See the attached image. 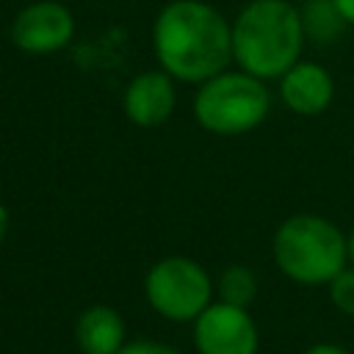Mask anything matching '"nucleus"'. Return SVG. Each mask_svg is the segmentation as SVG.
Segmentation results:
<instances>
[{"label":"nucleus","mask_w":354,"mask_h":354,"mask_svg":"<svg viewBox=\"0 0 354 354\" xmlns=\"http://www.w3.org/2000/svg\"><path fill=\"white\" fill-rule=\"evenodd\" d=\"M158 66L183 83H205L232 64V22L205 0H171L152 25Z\"/></svg>","instance_id":"nucleus-1"},{"label":"nucleus","mask_w":354,"mask_h":354,"mask_svg":"<svg viewBox=\"0 0 354 354\" xmlns=\"http://www.w3.org/2000/svg\"><path fill=\"white\" fill-rule=\"evenodd\" d=\"M304 41L301 14L288 0H249L232 19V61L260 80H279L301 61Z\"/></svg>","instance_id":"nucleus-2"},{"label":"nucleus","mask_w":354,"mask_h":354,"mask_svg":"<svg viewBox=\"0 0 354 354\" xmlns=\"http://www.w3.org/2000/svg\"><path fill=\"white\" fill-rule=\"evenodd\" d=\"M274 260L299 285H329L348 263V238L315 213L288 216L274 232Z\"/></svg>","instance_id":"nucleus-3"},{"label":"nucleus","mask_w":354,"mask_h":354,"mask_svg":"<svg viewBox=\"0 0 354 354\" xmlns=\"http://www.w3.org/2000/svg\"><path fill=\"white\" fill-rule=\"evenodd\" d=\"M271 111V91L266 80L243 72L224 69L196 86L194 116L202 130L213 136H243L266 122Z\"/></svg>","instance_id":"nucleus-4"},{"label":"nucleus","mask_w":354,"mask_h":354,"mask_svg":"<svg viewBox=\"0 0 354 354\" xmlns=\"http://www.w3.org/2000/svg\"><path fill=\"white\" fill-rule=\"evenodd\" d=\"M149 307L169 321H196L213 299L210 274L191 257L171 254L158 260L144 277Z\"/></svg>","instance_id":"nucleus-5"},{"label":"nucleus","mask_w":354,"mask_h":354,"mask_svg":"<svg viewBox=\"0 0 354 354\" xmlns=\"http://www.w3.org/2000/svg\"><path fill=\"white\" fill-rule=\"evenodd\" d=\"M199 354H257V326L246 307L210 301L194 321Z\"/></svg>","instance_id":"nucleus-6"},{"label":"nucleus","mask_w":354,"mask_h":354,"mask_svg":"<svg viewBox=\"0 0 354 354\" xmlns=\"http://www.w3.org/2000/svg\"><path fill=\"white\" fill-rule=\"evenodd\" d=\"M75 36V17L64 3L36 0L19 8L11 22V41L28 55H53L69 47Z\"/></svg>","instance_id":"nucleus-7"},{"label":"nucleus","mask_w":354,"mask_h":354,"mask_svg":"<svg viewBox=\"0 0 354 354\" xmlns=\"http://www.w3.org/2000/svg\"><path fill=\"white\" fill-rule=\"evenodd\" d=\"M174 105H177L174 77L166 75L163 69H149L136 75L122 94V111L138 127L163 124L174 113Z\"/></svg>","instance_id":"nucleus-8"},{"label":"nucleus","mask_w":354,"mask_h":354,"mask_svg":"<svg viewBox=\"0 0 354 354\" xmlns=\"http://www.w3.org/2000/svg\"><path fill=\"white\" fill-rule=\"evenodd\" d=\"M335 80L315 61H296L279 77V100L296 116H318L332 105Z\"/></svg>","instance_id":"nucleus-9"},{"label":"nucleus","mask_w":354,"mask_h":354,"mask_svg":"<svg viewBox=\"0 0 354 354\" xmlns=\"http://www.w3.org/2000/svg\"><path fill=\"white\" fill-rule=\"evenodd\" d=\"M75 340L83 354H119L124 346V321L108 304H91L77 315Z\"/></svg>","instance_id":"nucleus-10"},{"label":"nucleus","mask_w":354,"mask_h":354,"mask_svg":"<svg viewBox=\"0 0 354 354\" xmlns=\"http://www.w3.org/2000/svg\"><path fill=\"white\" fill-rule=\"evenodd\" d=\"M301 28H304V36L313 39V41H335L343 28H346V19L340 17L337 6L332 0H307L301 8Z\"/></svg>","instance_id":"nucleus-11"},{"label":"nucleus","mask_w":354,"mask_h":354,"mask_svg":"<svg viewBox=\"0 0 354 354\" xmlns=\"http://www.w3.org/2000/svg\"><path fill=\"white\" fill-rule=\"evenodd\" d=\"M216 290H218L221 301L235 304V307H249L257 293V277L246 266H230L221 271Z\"/></svg>","instance_id":"nucleus-12"},{"label":"nucleus","mask_w":354,"mask_h":354,"mask_svg":"<svg viewBox=\"0 0 354 354\" xmlns=\"http://www.w3.org/2000/svg\"><path fill=\"white\" fill-rule=\"evenodd\" d=\"M329 299L340 313L354 318V268H343L329 282Z\"/></svg>","instance_id":"nucleus-13"},{"label":"nucleus","mask_w":354,"mask_h":354,"mask_svg":"<svg viewBox=\"0 0 354 354\" xmlns=\"http://www.w3.org/2000/svg\"><path fill=\"white\" fill-rule=\"evenodd\" d=\"M119 354H180V351L158 340H133V343H124Z\"/></svg>","instance_id":"nucleus-14"},{"label":"nucleus","mask_w":354,"mask_h":354,"mask_svg":"<svg viewBox=\"0 0 354 354\" xmlns=\"http://www.w3.org/2000/svg\"><path fill=\"white\" fill-rule=\"evenodd\" d=\"M304 354H351V351H346V348L337 346V343H315V346H310Z\"/></svg>","instance_id":"nucleus-15"},{"label":"nucleus","mask_w":354,"mask_h":354,"mask_svg":"<svg viewBox=\"0 0 354 354\" xmlns=\"http://www.w3.org/2000/svg\"><path fill=\"white\" fill-rule=\"evenodd\" d=\"M332 3L337 6V11H340V17L346 19V25L354 28V0H332Z\"/></svg>","instance_id":"nucleus-16"},{"label":"nucleus","mask_w":354,"mask_h":354,"mask_svg":"<svg viewBox=\"0 0 354 354\" xmlns=\"http://www.w3.org/2000/svg\"><path fill=\"white\" fill-rule=\"evenodd\" d=\"M8 227H11V218H8V207L0 202V246H3V241H6V235H8Z\"/></svg>","instance_id":"nucleus-17"},{"label":"nucleus","mask_w":354,"mask_h":354,"mask_svg":"<svg viewBox=\"0 0 354 354\" xmlns=\"http://www.w3.org/2000/svg\"><path fill=\"white\" fill-rule=\"evenodd\" d=\"M348 238V260H351V266H354V230H351V235H346Z\"/></svg>","instance_id":"nucleus-18"}]
</instances>
